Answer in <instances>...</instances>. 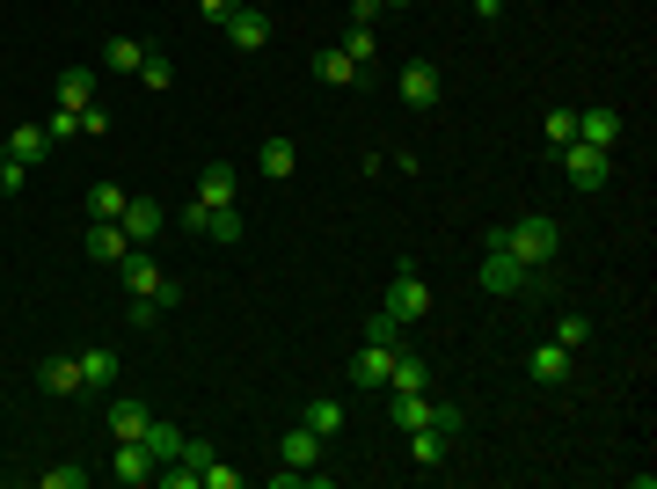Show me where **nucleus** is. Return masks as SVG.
<instances>
[{
  "mask_svg": "<svg viewBox=\"0 0 657 489\" xmlns=\"http://www.w3.org/2000/svg\"><path fill=\"white\" fill-rule=\"evenodd\" d=\"M81 358V395H110L118 387V350H73Z\"/></svg>",
  "mask_w": 657,
  "mask_h": 489,
  "instance_id": "f3484780",
  "label": "nucleus"
},
{
  "mask_svg": "<svg viewBox=\"0 0 657 489\" xmlns=\"http://www.w3.org/2000/svg\"><path fill=\"white\" fill-rule=\"evenodd\" d=\"M110 124H118V118H110V110H103V103H88V110H81V132H88V140H103Z\"/></svg>",
  "mask_w": 657,
  "mask_h": 489,
  "instance_id": "58836bf2",
  "label": "nucleus"
},
{
  "mask_svg": "<svg viewBox=\"0 0 657 489\" xmlns=\"http://www.w3.org/2000/svg\"><path fill=\"white\" fill-rule=\"evenodd\" d=\"M483 293H526V299H548L555 278L548 271H526V263H512L504 248H483Z\"/></svg>",
  "mask_w": 657,
  "mask_h": 489,
  "instance_id": "7ed1b4c3",
  "label": "nucleus"
},
{
  "mask_svg": "<svg viewBox=\"0 0 657 489\" xmlns=\"http://www.w3.org/2000/svg\"><path fill=\"white\" fill-rule=\"evenodd\" d=\"M322 454H328V438L314 431V424H293V431L277 438V460H285V468H300V475L322 468Z\"/></svg>",
  "mask_w": 657,
  "mask_h": 489,
  "instance_id": "f8f14e48",
  "label": "nucleus"
},
{
  "mask_svg": "<svg viewBox=\"0 0 657 489\" xmlns=\"http://www.w3.org/2000/svg\"><path fill=\"white\" fill-rule=\"evenodd\" d=\"M483 242H489V248H504L512 263H526V271H548L555 248H563V227H555L548 212H526V220H512V227L483 234Z\"/></svg>",
  "mask_w": 657,
  "mask_h": 489,
  "instance_id": "f257e3e1",
  "label": "nucleus"
},
{
  "mask_svg": "<svg viewBox=\"0 0 657 489\" xmlns=\"http://www.w3.org/2000/svg\"><path fill=\"white\" fill-rule=\"evenodd\" d=\"M8 161H22V169H44V161H52V132H44V124H16V132H8Z\"/></svg>",
  "mask_w": 657,
  "mask_h": 489,
  "instance_id": "4468645a",
  "label": "nucleus"
},
{
  "mask_svg": "<svg viewBox=\"0 0 657 489\" xmlns=\"http://www.w3.org/2000/svg\"><path fill=\"white\" fill-rule=\"evenodd\" d=\"M124 205H132V197H124V183H88V220H124Z\"/></svg>",
  "mask_w": 657,
  "mask_h": 489,
  "instance_id": "393cba45",
  "label": "nucleus"
},
{
  "mask_svg": "<svg viewBox=\"0 0 657 489\" xmlns=\"http://www.w3.org/2000/svg\"><path fill=\"white\" fill-rule=\"evenodd\" d=\"M570 366H577V350H563L555 336L526 350V380H534V387H570Z\"/></svg>",
  "mask_w": 657,
  "mask_h": 489,
  "instance_id": "1a4fd4ad",
  "label": "nucleus"
},
{
  "mask_svg": "<svg viewBox=\"0 0 657 489\" xmlns=\"http://www.w3.org/2000/svg\"><path fill=\"white\" fill-rule=\"evenodd\" d=\"M118 482L139 489V482H154V454L139 446V438H118Z\"/></svg>",
  "mask_w": 657,
  "mask_h": 489,
  "instance_id": "4be33fe9",
  "label": "nucleus"
},
{
  "mask_svg": "<svg viewBox=\"0 0 657 489\" xmlns=\"http://www.w3.org/2000/svg\"><path fill=\"white\" fill-rule=\"evenodd\" d=\"M95 103V67H67L59 73V110H88Z\"/></svg>",
  "mask_w": 657,
  "mask_h": 489,
  "instance_id": "b1692460",
  "label": "nucleus"
},
{
  "mask_svg": "<svg viewBox=\"0 0 657 489\" xmlns=\"http://www.w3.org/2000/svg\"><path fill=\"white\" fill-rule=\"evenodd\" d=\"M205 220H212V205H198V197L175 212V227H183V234H205Z\"/></svg>",
  "mask_w": 657,
  "mask_h": 489,
  "instance_id": "ea45409f",
  "label": "nucleus"
},
{
  "mask_svg": "<svg viewBox=\"0 0 657 489\" xmlns=\"http://www.w3.org/2000/svg\"><path fill=\"white\" fill-rule=\"evenodd\" d=\"M81 248H88V263H103V271H118V263L132 256V234H124L118 220H88V242H81Z\"/></svg>",
  "mask_w": 657,
  "mask_h": 489,
  "instance_id": "9d476101",
  "label": "nucleus"
},
{
  "mask_svg": "<svg viewBox=\"0 0 657 489\" xmlns=\"http://www.w3.org/2000/svg\"><path fill=\"white\" fill-rule=\"evenodd\" d=\"M146 52H154L146 37H110V44H103V67L110 73H139V67H146Z\"/></svg>",
  "mask_w": 657,
  "mask_h": 489,
  "instance_id": "5701e85b",
  "label": "nucleus"
},
{
  "mask_svg": "<svg viewBox=\"0 0 657 489\" xmlns=\"http://www.w3.org/2000/svg\"><path fill=\"white\" fill-rule=\"evenodd\" d=\"M365 336H381V344H402V322H387V315H373V322H365Z\"/></svg>",
  "mask_w": 657,
  "mask_h": 489,
  "instance_id": "37998d69",
  "label": "nucleus"
},
{
  "mask_svg": "<svg viewBox=\"0 0 657 489\" xmlns=\"http://www.w3.org/2000/svg\"><path fill=\"white\" fill-rule=\"evenodd\" d=\"M475 16H483V22H497V16H504V0H475Z\"/></svg>",
  "mask_w": 657,
  "mask_h": 489,
  "instance_id": "a18cd8bd",
  "label": "nucleus"
},
{
  "mask_svg": "<svg viewBox=\"0 0 657 489\" xmlns=\"http://www.w3.org/2000/svg\"><path fill=\"white\" fill-rule=\"evenodd\" d=\"M577 140L585 146H606V154H614V146H621V110H577Z\"/></svg>",
  "mask_w": 657,
  "mask_h": 489,
  "instance_id": "2eb2a0df",
  "label": "nucleus"
},
{
  "mask_svg": "<svg viewBox=\"0 0 657 489\" xmlns=\"http://www.w3.org/2000/svg\"><path fill=\"white\" fill-rule=\"evenodd\" d=\"M300 424H314L322 438H336V431H344V403H336V395H314V403H307V417H300Z\"/></svg>",
  "mask_w": 657,
  "mask_h": 489,
  "instance_id": "c85d7f7f",
  "label": "nucleus"
},
{
  "mask_svg": "<svg viewBox=\"0 0 657 489\" xmlns=\"http://www.w3.org/2000/svg\"><path fill=\"white\" fill-rule=\"evenodd\" d=\"M22 183H30V169H22V161H0V197H16Z\"/></svg>",
  "mask_w": 657,
  "mask_h": 489,
  "instance_id": "a19ab883",
  "label": "nucleus"
},
{
  "mask_svg": "<svg viewBox=\"0 0 657 489\" xmlns=\"http://www.w3.org/2000/svg\"><path fill=\"white\" fill-rule=\"evenodd\" d=\"M402 344H381V336H365V350L351 358V387L358 395H387V366H395Z\"/></svg>",
  "mask_w": 657,
  "mask_h": 489,
  "instance_id": "423d86ee",
  "label": "nucleus"
},
{
  "mask_svg": "<svg viewBox=\"0 0 657 489\" xmlns=\"http://www.w3.org/2000/svg\"><path fill=\"white\" fill-rule=\"evenodd\" d=\"M118 285H124V293H132V307H154V315H161V307H175V299H183V285H175L169 271H161V263L146 256V248H132V256L118 263Z\"/></svg>",
  "mask_w": 657,
  "mask_h": 489,
  "instance_id": "f03ea898",
  "label": "nucleus"
},
{
  "mask_svg": "<svg viewBox=\"0 0 657 489\" xmlns=\"http://www.w3.org/2000/svg\"><path fill=\"white\" fill-rule=\"evenodd\" d=\"M37 387H44V395H81V358H67V350L44 358V366H37Z\"/></svg>",
  "mask_w": 657,
  "mask_h": 489,
  "instance_id": "6ab92c4d",
  "label": "nucleus"
},
{
  "mask_svg": "<svg viewBox=\"0 0 657 489\" xmlns=\"http://www.w3.org/2000/svg\"><path fill=\"white\" fill-rule=\"evenodd\" d=\"M198 205H234V169H226V161H205V169H198Z\"/></svg>",
  "mask_w": 657,
  "mask_h": 489,
  "instance_id": "aec40b11",
  "label": "nucleus"
},
{
  "mask_svg": "<svg viewBox=\"0 0 657 489\" xmlns=\"http://www.w3.org/2000/svg\"><path fill=\"white\" fill-rule=\"evenodd\" d=\"M293 161H300V154H293V140H285V132H271V140L256 146V169L271 175V183H293Z\"/></svg>",
  "mask_w": 657,
  "mask_h": 489,
  "instance_id": "412c9836",
  "label": "nucleus"
},
{
  "mask_svg": "<svg viewBox=\"0 0 657 489\" xmlns=\"http://www.w3.org/2000/svg\"><path fill=\"white\" fill-rule=\"evenodd\" d=\"M139 81L154 88V95H169V88H175V59H161V52H146V67H139Z\"/></svg>",
  "mask_w": 657,
  "mask_h": 489,
  "instance_id": "2f4dec72",
  "label": "nucleus"
},
{
  "mask_svg": "<svg viewBox=\"0 0 657 489\" xmlns=\"http://www.w3.org/2000/svg\"><path fill=\"white\" fill-rule=\"evenodd\" d=\"M432 431H446L453 446H461V438H467V409L461 403H432Z\"/></svg>",
  "mask_w": 657,
  "mask_h": 489,
  "instance_id": "7c9ffc66",
  "label": "nucleus"
},
{
  "mask_svg": "<svg viewBox=\"0 0 657 489\" xmlns=\"http://www.w3.org/2000/svg\"><path fill=\"white\" fill-rule=\"evenodd\" d=\"M555 344H563V350H585L592 344V322L585 315H563V322H555Z\"/></svg>",
  "mask_w": 657,
  "mask_h": 489,
  "instance_id": "72a5a7b5",
  "label": "nucleus"
},
{
  "mask_svg": "<svg viewBox=\"0 0 657 489\" xmlns=\"http://www.w3.org/2000/svg\"><path fill=\"white\" fill-rule=\"evenodd\" d=\"M395 88H402V103H410V110H438V95H446V73H438L432 59H410V67L395 73Z\"/></svg>",
  "mask_w": 657,
  "mask_h": 489,
  "instance_id": "0eeeda50",
  "label": "nucleus"
},
{
  "mask_svg": "<svg viewBox=\"0 0 657 489\" xmlns=\"http://www.w3.org/2000/svg\"><path fill=\"white\" fill-rule=\"evenodd\" d=\"M387 8H410V0H387Z\"/></svg>",
  "mask_w": 657,
  "mask_h": 489,
  "instance_id": "49530a36",
  "label": "nucleus"
},
{
  "mask_svg": "<svg viewBox=\"0 0 657 489\" xmlns=\"http://www.w3.org/2000/svg\"><path fill=\"white\" fill-rule=\"evenodd\" d=\"M44 132H52V146L81 140V110H52V118H44Z\"/></svg>",
  "mask_w": 657,
  "mask_h": 489,
  "instance_id": "c9c22d12",
  "label": "nucleus"
},
{
  "mask_svg": "<svg viewBox=\"0 0 657 489\" xmlns=\"http://www.w3.org/2000/svg\"><path fill=\"white\" fill-rule=\"evenodd\" d=\"M198 482H205V489H242V475L220 468V460H205V468H198Z\"/></svg>",
  "mask_w": 657,
  "mask_h": 489,
  "instance_id": "4c0bfd02",
  "label": "nucleus"
},
{
  "mask_svg": "<svg viewBox=\"0 0 657 489\" xmlns=\"http://www.w3.org/2000/svg\"><path fill=\"white\" fill-rule=\"evenodd\" d=\"M540 132H548V146H570V140H577V110H548V118H540Z\"/></svg>",
  "mask_w": 657,
  "mask_h": 489,
  "instance_id": "473e14b6",
  "label": "nucleus"
},
{
  "mask_svg": "<svg viewBox=\"0 0 657 489\" xmlns=\"http://www.w3.org/2000/svg\"><path fill=\"white\" fill-rule=\"evenodd\" d=\"M387 417H395V431H424V424H432V395H395Z\"/></svg>",
  "mask_w": 657,
  "mask_h": 489,
  "instance_id": "cd10ccee",
  "label": "nucleus"
},
{
  "mask_svg": "<svg viewBox=\"0 0 657 489\" xmlns=\"http://www.w3.org/2000/svg\"><path fill=\"white\" fill-rule=\"evenodd\" d=\"M387 395H432V366H424L416 350H395V366H387Z\"/></svg>",
  "mask_w": 657,
  "mask_h": 489,
  "instance_id": "dca6fc26",
  "label": "nucleus"
},
{
  "mask_svg": "<svg viewBox=\"0 0 657 489\" xmlns=\"http://www.w3.org/2000/svg\"><path fill=\"white\" fill-rule=\"evenodd\" d=\"M220 30H226V44H234V52H263V44H271V16H263V8H249V0L220 22Z\"/></svg>",
  "mask_w": 657,
  "mask_h": 489,
  "instance_id": "9b49d317",
  "label": "nucleus"
},
{
  "mask_svg": "<svg viewBox=\"0 0 657 489\" xmlns=\"http://www.w3.org/2000/svg\"><path fill=\"white\" fill-rule=\"evenodd\" d=\"M344 52H351V59H358V67H365V59H381V37L365 30V22H351V37H344Z\"/></svg>",
  "mask_w": 657,
  "mask_h": 489,
  "instance_id": "f704fd0d",
  "label": "nucleus"
},
{
  "mask_svg": "<svg viewBox=\"0 0 657 489\" xmlns=\"http://www.w3.org/2000/svg\"><path fill=\"white\" fill-rule=\"evenodd\" d=\"M37 489H88V468H44Z\"/></svg>",
  "mask_w": 657,
  "mask_h": 489,
  "instance_id": "e433bc0d",
  "label": "nucleus"
},
{
  "mask_svg": "<svg viewBox=\"0 0 657 489\" xmlns=\"http://www.w3.org/2000/svg\"><path fill=\"white\" fill-rule=\"evenodd\" d=\"M146 424H154L146 403H110V438H146Z\"/></svg>",
  "mask_w": 657,
  "mask_h": 489,
  "instance_id": "bb28decb",
  "label": "nucleus"
},
{
  "mask_svg": "<svg viewBox=\"0 0 657 489\" xmlns=\"http://www.w3.org/2000/svg\"><path fill=\"white\" fill-rule=\"evenodd\" d=\"M124 234H132V248H154L161 234H169V205H161V197H132V205H124V220H118Z\"/></svg>",
  "mask_w": 657,
  "mask_h": 489,
  "instance_id": "6e6552de",
  "label": "nucleus"
},
{
  "mask_svg": "<svg viewBox=\"0 0 657 489\" xmlns=\"http://www.w3.org/2000/svg\"><path fill=\"white\" fill-rule=\"evenodd\" d=\"M139 446H146V454H154V468H161V460H183V446H191V438H183V431H175V424H146V438H139Z\"/></svg>",
  "mask_w": 657,
  "mask_h": 489,
  "instance_id": "a878e982",
  "label": "nucleus"
},
{
  "mask_svg": "<svg viewBox=\"0 0 657 489\" xmlns=\"http://www.w3.org/2000/svg\"><path fill=\"white\" fill-rule=\"evenodd\" d=\"M314 81L322 88H365V67L344 52V44H328V52H314Z\"/></svg>",
  "mask_w": 657,
  "mask_h": 489,
  "instance_id": "ddd939ff",
  "label": "nucleus"
},
{
  "mask_svg": "<svg viewBox=\"0 0 657 489\" xmlns=\"http://www.w3.org/2000/svg\"><path fill=\"white\" fill-rule=\"evenodd\" d=\"M198 8H205V22H212V30H220V22L234 16V8H242V0H198Z\"/></svg>",
  "mask_w": 657,
  "mask_h": 489,
  "instance_id": "c03bdc74",
  "label": "nucleus"
},
{
  "mask_svg": "<svg viewBox=\"0 0 657 489\" xmlns=\"http://www.w3.org/2000/svg\"><path fill=\"white\" fill-rule=\"evenodd\" d=\"M555 161H563V175H570L577 191H606V183H614V154H606V146L570 140V146H555Z\"/></svg>",
  "mask_w": 657,
  "mask_h": 489,
  "instance_id": "20e7f679",
  "label": "nucleus"
},
{
  "mask_svg": "<svg viewBox=\"0 0 657 489\" xmlns=\"http://www.w3.org/2000/svg\"><path fill=\"white\" fill-rule=\"evenodd\" d=\"M402 438H410V460H416L424 475L453 460V438H446V431H432V424H424V431H402Z\"/></svg>",
  "mask_w": 657,
  "mask_h": 489,
  "instance_id": "a211bd4d",
  "label": "nucleus"
},
{
  "mask_svg": "<svg viewBox=\"0 0 657 489\" xmlns=\"http://www.w3.org/2000/svg\"><path fill=\"white\" fill-rule=\"evenodd\" d=\"M205 242H242V205H220L205 220Z\"/></svg>",
  "mask_w": 657,
  "mask_h": 489,
  "instance_id": "c756f323",
  "label": "nucleus"
},
{
  "mask_svg": "<svg viewBox=\"0 0 657 489\" xmlns=\"http://www.w3.org/2000/svg\"><path fill=\"white\" fill-rule=\"evenodd\" d=\"M381 315H387V322H402V329H410V322H424V315H432V285L416 278L410 263H402V271H395V285H387V299H381Z\"/></svg>",
  "mask_w": 657,
  "mask_h": 489,
  "instance_id": "39448f33",
  "label": "nucleus"
},
{
  "mask_svg": "<svg viewBox=\"0 0 657 489\" xmlns=\"http://www.w3.org/2000/svg\"><path fill=\"white\" fill-rule=\"evenodd\" d=\"M0 161H8V140H0Z\"/></svg>",
  "mask_w": 657,
  "mask_h": 489,
  "instance_id": "de8ad7c7",
  "label": "nucleus"
},
{
  "mask_svg": "<svg viewBox=\"0 0 657 489\" xmlns=\"http://www.w3.org/2000/svg\"><path fill=\"white\" fill-rule=\"evenodd\" d=\"M381 16H387V0H351V22H365V30H373Z\"/></svg>",
  "mask_w": 657,
  "mask_h": 489,
  "instance_id": "79ce46f5",
  "label": "nucleus"
}]
</instances>
